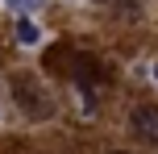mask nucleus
I'll list each match as a JSON object with an SVG mask.
<instances>
[{
	"mask_svg": "<svg viewBox=\"0 0 158 154\" xmlns=\"http://www.w3.org/2000/svg\"><path fill=\"white\" fill-rule=\"evenodd\" d=\"M13 96H17V104H21L25 113L33 117V121H42V117L54 113V100H50V92L42 88L33 75H17V79H13Z\"/></svg>",
	"mask_w": 158,
	"mask_h": 154,
	"instance_id": "f257e3e1",
	"label": "nucleus"
},
{
	"mask_svg": "<svg viewBox=\"0 0 158 154\" xmlns=\"http://www.w3.org/2000/svg\"><path fill=\"white\" fill-rule=\"evenodd\" d=\"M71 79L79 83V88H92V83H104V67L96 63V58H87V54H71Z\"/></svg>",
	"mask_w": 158,
	"mask_h": 154,
	"instance_id": "f03ea898",
	"label": "nucleus"
},
{
	"mask_svg": "<svg viewBox=\"0 0 158 154\" xmlns=\"http://www.w3.org/2000/svg\"><path fill=\"white\" fill-rule=\"evenodd\" d=\"M129 125H133V133H137L142 142L158 146V104H146V108H137V113L129 117Z\"/></svg>",
	"mask_w": 158,
	"mask_h": 154,
	"instance_id": "7ed1b4c3",
	"label": "nucleus"
},
{
	"mask_svg": "<svg viewBox=\"0 0 158 154\" xmlns=\"http://www.w3.org/2000/svg\"><path fill=\"white\" fill-rule=\"evenodd\" d=\"M17 42H21V46H38V42H42V29L25 13H21V21H17Z\"/></svg>",
	"mask_w": 158,
	"mask_h": 154,
	"instance_id": "20e7f679",
	"label": "nucleus"
},
{
	"mask_svg": "<svg viewBox=\"0 0 158 154\" xmlns=\"http://www.w3.org/2000/svg\"><path fill=\"white\" fill-rule=\"evenodd\" d=\"M8 8H13V13H38L42 4H46V0H4Z\"/></svg>",
	"mask_w": 158,
	"mask_h": 154,
	"instance_id": "39448f33",
	"label": "nucleus"
},
{
	"mask_svg": "<svg viewBox=\"0 0 158 154\" xmlns=\"http://www.w3.org/2000/svg\"><path fill=\"white\" fill-rule=\"evenodd\" d=\"M150 75H154V79H158V63H154V71H150Z\"/></svg>",
	"mask_w": 158,
	"mask_h": 154,
	"instance_id": "423d86ee",
	"label": "nucleus"
}]
</instances>
